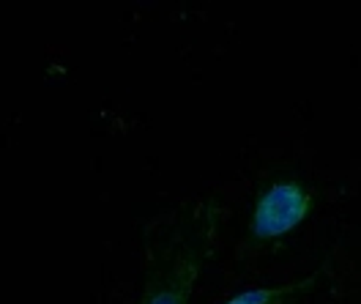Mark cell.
<instances>
[{"label": "cell", "mask_w": 361, "mask_h": 304, "mask_svg": "<svg viewBox=\"0 0 361 304\" xmlns=\"http://www.w3.org/2000/svg\"><path fill=\"white\" fill-rule=\"evenodd\" d=\"M216 236V209L200 206L164 233L142 272L137 304H189Z\"/></svg>", "instance_id": "cell-1"}, {"label": "cell", "mask_w": 361, "mask_h": 304, "mask_svg": "<svg viewBox=\"0 0 361 304\" xmlns=\"http://www.w3.org/2000/svg\"><path fill=\"white\" fill-rule=\"evenodd\" d=\"M315 209V195L301 178H276L255 197L249 214V241L271 244L301 228Z\"/></svg>", "instance_id": "cell-2"}, {"label": "cell", "mask_w": 361, "mask_h": 304, "mask_svg": "<svg viewBox=\"0 0 361 304\" xmlns=\"http://www.w3.org/2000/svg\"><path fill=\"white\" fill-rule=\"evenodd\" d=\"M317 282V274H310L307 280L290 282V285H279V288H249L235 293L225 304H290L293 296H301L307 291H312Z\"/></svg>", "instance_id": "cell-3"}]
</instances>
